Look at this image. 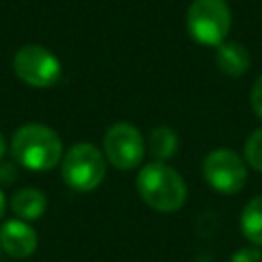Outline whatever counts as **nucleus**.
I'll list each match as a JSON object with an SVG mask.
<instances>
[{
    "label": "nucleus",
    "instance_id": "nucleus-1",
    "mask_svg": "<svg viewBox=\"0 0 262 262\" xmlns=\"http://www.w3.org/2000/svg\"><path fill=\"white\" fill-rule=\"evenodd\" d=\"M137 192L141 201L158 213H174L186 203V182L184 178L166 162H147L139 168L135 178Z\"/></svg>",
    "mask_w": 262,
    "mask_h": 262
},
{
    "label": "nucleus",
    "instance_id": "nucleus-2",
    "mask_svg": "<svg viewBox=\"0 0 262 262\" xmlns=\"http://www.w3.org/2000/svg\"><path fill=\"white\" fill-rule=\"evenodd\" d=\"M10 151L16 164L33 172H47L61 164L63 158L59 135L41 123H27L18 127L10 139Z\"/></svg>",
    "mask_w": 262,
    "mask_h": 262
},
{
    "label": "nucleus",
    "instance_id": "nucleus-3",
    "mask_svg": "<svg viewBox=\"0 0 262 262\" xmlns=\"http://www.w3.org/2000/svg\"><path fill=\"white\" fill-rule=\"evenodd\" d=\"M104 174L106 158L88 141L72 145L61 158V178L72 190L90 192L104 180Z\"/></svg>",
    "mask_w": 262,
    "mask_h": 262
},
{
    "label": "nucleus",
    "instance_id": "nucleus-4",
    "mask_svg": "<svg viewBox=\"0 0 262 262\" xmlns=\"http://www.w3.org/2000/svg\"><path fill=\"white\" fill-rule=\"evenodd\" d=\"M188 35L207 47H219L227 41L231 29V10L225 0H192L186 10Z\"/></svg>",
    "mask_w": 262,
    "mask_h": 262
},
{
    "label": "nucleus",
    "instance_id": "nucleus-5",
    "mask_svg": "<svg viewBox=\"0 0 262 262\" xmlns=\"http://www.w3.org/2000/svg\"><path fill=\"white\" fill-rule=\"evenodd\" d=\"M203 178L213 190L221 194H235L248 180V164L237 151L217 147L203 160Z\"/></svg>",
    "mask_w": 262,
    "mask_h": 262
},
{
    "label": "nucleus",
    "instance_id": "nucleus-6",
    "mask_svg": "<svg viewBox=\"0 0 262 262\" xmlns=\"http://www.w3.org/2000/svg\"><path fill=\"white\" fill-rule=\"evenodd\" d=\"M145 139L131 123H113L102 137V151L111 166L117 170H133L145 158Z\"/></svg>",
    "mask_w": 262,
    "mask_h": 262
},
{
    "label": "nucleus",
    "instance_id": "nucleus-7",
    "mask_svg": "<svg viewBox=\"0 0 262 262\" xmlns=\"http://www.w3.org/2000/svg\"><path fill=\"white\" fill-rule=\"evenodd\" d=\"M14 74L29 86L49 88L61 78L59 59L41 45H25L14 53Z\"/></svg>",
    "mask_w": 262,
    "mask_h": 262
},
{
    "label": "nucleus",
    "instance_id": "nucleus-8",
    "mask_svg": "<svg viewBox=\"0 0 262 262\" xmlns=\"http://www.w3.org/2000/svg\"><path fill=\"white\" fill-rule=\"evenodd\" d=\"M0 246L12 258H27L37 250V233L23 219H10L0 229Z\"/></svg>",
    "mask_w": 262,
    "mask_h": 262
},
{
    "label": "nucleus",
    "instance_id": "nucleus-9",
    "mask_svg": "<svg viewBox=\"0 0 262 262\" xmlns=\"http://www.w3.org/2000/svg\"><path fill=\"white\" fill-rule=\"evenodd\" d=\"M215 63L221 74L239 78L250 70V53L237 41H223L215 51Z\"/></svg>",
    "mask_w": 262,
    "mask_h": 262
},
{
    "label": "nucleus",
    "instance_id": "nucleus-10",
    "mask_svg": "<svg viewBox=\"0 0 262 262\" xmlns=\"http://www.w3.org/2000/svg\"><path fill=\"white\" fill-rule=\"evenodd\" d=\"M12 213L23 221H35L39 219L47 209V199L37 188H20L10 199Z\"/></svg>",
    "mask_w": 262,
    "mask_h": 262
},
{
    "label": "nucleus",
    "instance_id": "nucleus-11",
    "mask_svg": "<svg viewBox=\"0 0 262 262\" xmlns=\"http://www.w3.org/2000/svg\"><path fill=\"white\" fill-rule=\"evenodd\" d=\"M178 133L168 125H158L149 131L147 149L158 162H166L176 156L178 151Z\"/></svg>",
    "mask_w": 262,
    "mask_h": 262
},
{
    "label": "nucleus",
    "instance_id": "nucleus-12",
    "mask_svg": "<svg viewBox=\"0 0 262 262\" xmlns=\"http://www.w3.org/2000/svg\"><path fill=\"white\" fill-rule=\"evenodd\" d=\"M239 229L252 246H262V194L250 199L242 209Z\"/></svg>",
    "mask_w": 262,
    "mask_h": 262
},
{
    "label": "nucleus",
    "instance_id": "nucleus-13",
    "mask_svg": "<svg viewBox=\"0 0 262 262\" xmlns=\"http://www.w3.org/2000/svg\"><path fill=\"white\" fill-rule=\"evenodd\" d=\"M244 160L250 168L262 172V127L254 129L244 143Z\"/></svg>",
    "mask_w": 262,
    "mask_h": 262
},
{
    "label": "nucleus",
    "instance_id": "nucleus-14",
    "mask_svg": "<svg viewBox=\"0 0 262 262\" xmlns=\"http://www.w3.org/2000/svg\"><path fill=\"white\" fill-rule=\"evenodd\" d=\"M229 262H262V250L258 246H246L233 252Z\"/></svg>",
    "mask_w": 262,
    "mask_h": 262
},
{
    "label": "nucleus",
    "instance_id": "nucleus-15",
    "mask_svg": "<svg viewBox=\"0 0 262 262\" xmlns=\"http://www.w3.org/2000/svg\"><path fill=\"white\" fill-rule=\"evenodd\" d=\"M250 104H252V111L258 119H262V74L256 78L254 86H252V92H250Z\"/></svg>",
    "mask_w": 262,
    "mask_h": 262
},
{
    "label": "nucleus",
    "instance_id": "nucleus-16",
    "mask_svg": "<svg viewBox=\"0 0 262 262\" xmlns=\"http://www.w3.org/2000/svg\"><path fill=\"white\" fill-rule=\"evenodd\" d=\"M14 178H16V168H14V164L2 162V164H0V182L10 184V182H14Z\"/></svg>",
    "mask_w": 262,
    "mask_h": 262
},
{
    "label": "nucleus",
    "instance_id": "nucleus-17",
    "mask_svg": "<svg viewBox=\"0 0 262 262\" xmlns=\"http://www.w3.org/2000/svg\"><path fill=\"white\" fill-rule=\"evenodd\" d=\"M4 154H6V139H4V135L0 133V160H2Z\"/></svg>",
    "mask_w": 262,
    "mask_h": 262
},
{
    "label": "nucleus",
    "instance_id": "nucleus-18",
    "mask_svg": "<svg viewBox=\"0 0 262 262\" xmlns=\"http://www.w3.org/2000/svg\"><path fill=\"white\" fill-rule=\"evenodd\" d=\"M4 209H6V199H4V194H2V190H0V217L4 215Z\"/></svg>",
    "mask_w": 262,
    "mask_h": 262
}]
</instances>
